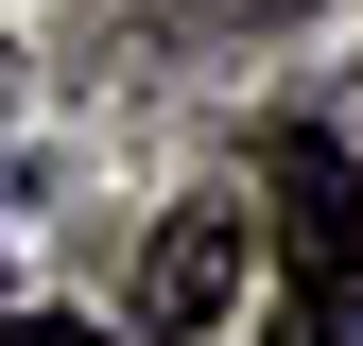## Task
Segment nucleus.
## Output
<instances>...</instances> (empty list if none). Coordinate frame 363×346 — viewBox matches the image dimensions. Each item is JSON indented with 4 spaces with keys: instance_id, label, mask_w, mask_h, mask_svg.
Listing matches in <instances>:
<instances>
[{
    "instance_id": "obj_1",
    "label": "nucleus",
    "mask_w": 363,
    "mask_h": 346,
    "mask_svg": "<svg viewBox=\"0 0 363 346\" xmlns=\"http://www.w3.org/2000/svg\"><path fill=\"white\" fill-rule=\"evenodd\" d=\"M242 277H259V208H173L156 260H139V346H191L242 312Z\"/></svg>"
},
{
    "instance_id": "obj_2",
    "label": "nucleus",
    "mask_w": 363,
    "mask_h": 346,
    "mask_svg": "<svg viewBox=\"0 0 363 346\" xmlns=\"http://www.w3.org/2000/svg\"><path fill=\"white\" fill-rule=\"evenodd\" d=\"M0 346H104V329H69V312H0Z\"/></svg>"
}]
</instances>
